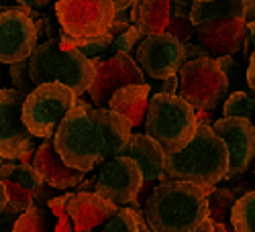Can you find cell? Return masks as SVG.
Listing matches in <instances>:
<instances>
[{"mask_svg":"<svg viewBox=\"0 0 255 232\" xmlns=\"http://www.w3.org/2000/svg\"><path fill=\"white\" fill-rule=\"evenodd\" d=\"M31 165L37 169V173L41 175L43 183H47L55 189H61V192L76 187L84 179V175H86V173H82V171H78V169H74V167L63 163V159L55 151L51 139H45L35 149Z\"/></svg>","mask_w":255,"mask_h":232,"instance_id":"ac0fdd59","label":"cell"},{"mask_svg":"<svg viewBox=\"0 0 255 232\" xmlns=\"http://www.w3.org/2000/svg\"><path fill=\"white\" fill-rule=\"evenodd\" d=\"M192 2H210V0H192Z\"/></svg>","mask_w":255,"mask_h":232,"instance_id":"7dc6e473","label":"cell"},{"mask_svg":"<svg viewBox=\"0 0 255 232\" xmlns=\"http://www.w3.org/2000/svg\"><path fill=\"white\" fill-rule=\"evenodd\" d=\"M23 102L25 94L14 88H0V159L31 163L37 137L29 133L23 122Z\"/></svg>","mask_w":255,"mask_h":232,"instance_id":"ba28073f","label":"cell"},{"mask_svg":"<svg viewBox=\"0 0 255 232\" xmlns=\"http://www.w3.org/2000/svg\"><path fill=\"white\" fill-rule=\"evenodd\" d=\"M178 96L194 110H215L229 96V83L215 57L184 61L178 70Z\"/></svg>","mask_w":255,"mask_h":232,"instance_id":"52a82bcc","label":"cell"},{"mask_svg":"<svg viewBox=\"0 0 255 232\" xmlns=\"http://www.w3.org/2000/svg\"><path fill=\"white\" fill-rule=\"evenodd\" d=\"M204 57H210L206 47H202L200 43H184V61H194Z\"/></svg>","mask_w":255,"mask_h":232,"instance_id":"836d02e7","label":"cell"},{"mask_svg":"<svg viewBox=\"0 0 255 232\" xmlns=\"http://www.w3.org/2000/svg\"><path fill=\"white\" fill-rule=\"evenodd\" d=\"M194 35L200 45L208 49L210 57L235 55L243 49L247 37V23L237 16H221L194 27Z\"/></svg>","mask_w":255,"mask_h":232,"instance_id":"9a60e30c","label":"cell"},{"mask_svg":"<svg viewBox=\"0 0 255 232\" xmlns=\"http://www.w3.org/2000/svg\"><path fill=\"white\" fill-rule=\"evenodd\" d=\"M245 81H247V88L255 94V49L251 51L249 59H247V72H245Z\"/></svg>","mask_w":255,"mask_h":232,"instance_id":"74e56055","label":"cell"},{"mask_svg":"<svg viewBox=\"0 0 255 232\" xmlns=\"http://www.w3.org/2000/svg\"><path fill=\"white\" fill-rule=\"evenodd\" d=\"M16 216H18V214H14L12 210L4 208V212L0 214V232H10V230H12L14 220H16Z\"/></svg>","mask_w":255,"mask_h":232,"instance_id":"f35d334b","label":"cell"},{"mask_svg":"<svg viewBox=\"0 0 255 232\" xmlns=\"http://www.w3.org/2000/svg\"><path fill=\"white\" fill-rule=\"evenodd\" d=\"M6 204H8V196H6V187H4V183L0 181V214L4 212V208H6Z\"/></svg>","mask_w":255,"mask_h":232,"instance_id":"60d3db41","label":"cell"},{"mask_svg":"<svg viewBox=\"0 0 255 232\" xmlns=\"http://www.w3.org/2000/svg\"><path fill=\"white\" fill-rule=\"evenodd\" d=\"M155 81H159L155 94H172V96L178 94V74L176 76H169L165 79H155Z\"/></svg>","mask_w":255,"mask_h":232,"instance_id":"e575fe53","label":"cell"},{"mask_svg":"<svg viewBox=\"0 0 255 232\" xmlns=\"http://www.w3.org/2000/svg\"><path fill=\"white\" fill-rule=\"evenodd\" d=\"M243 20L247 25L255 20V0H243Z\"/></svg>","mask_w":255,"mask_h":232,"instance_id":"ab89813d","label":"cell"},{"mask_svg":"<svg viewBox=\"0 0 255 232\" xmlns=\"http://www.w3.org/2000/svg\"><path fill=\"white\" fill-rule=\"evenodd\" d=\"M253 114H255V94H249L247 90L229 92L227 100L221 106V116H241L251 120Z\"/></svg>","mask_w":255,"mask_h":232,"instance_id":"4316f807","label":"cell"},{"mask_svg":"<svg viewBox=\"0 0 255 232\" xmlns=\"http://www.w3.org/2000/svg\"><path fill=\"white\" fill-rule=\"evenodd\" d=\"M37 45V25L23 6L0 12V63L10 66L29 59Z\"/></svg>","mask_w":255,"mask_h":232,"instance_id":"5bb4252c","label":"cell"},{"mask_svg":"<svg viewBox=\"0 0 255 232\" xmlns=\"http://www.w3.org/2000/svg\"><path fill=\"white\" fill-rule=\"evenodd\" d=\"M53 8L57 25L76 43L106 33L117 14L113 0H57Z\"/></svg>","mask_w":255,"mask_h":232,"instance_id":"9c48e42d","label":"cell"},{"mask_svg":"<svg viewBox=\"0 0 255 232\" xmlns=\"http://www.w3.org/2000/svg\"><path fill=\"white\" fill-rule=\"evenodd\" d=\"M133 133L131 122L111 108H96L76 100L53 135V147L63 163L90 173L111 157L119 155Z\"/></svg>","mask_w":255,"mask_h":232,"instance_id":"6da1fadb","label":"cell"},{"mask_svg":"<svg viewBox=\"0 0 255 232\" xmlns=\"http://www.w3.org/2000/svg\"><path fill=\"white\" fill-rule=\"evenodd\" d=\"M0 66H4V63H0Z\"/></svg>","mask_w":255,"mask_h":232,"instance_id":"681fc988","label":"cell"},{"mask_svg":"<svg viewBox=\"0 0 255 232\" xmlns=\"http://www.w3.org/2000/svg\"><path fill=\"white\" fill-rule=\"evenodd\" d=\"M137 66L151 79H165L176 76L184 63V43L169 33L147 35L139 41L133 55Z\"/></svg>","mask_w":255,"mask_h":232,"instance_id":"7c38bea8","label":"cell"},{"mask_svg":"<svg viewBox=\"0 0 255 232\" xmlns=\"http://www.w3.org/2000/svg\"><path fill=\"white\" fill-rule=\"evenodd\" d=\"M137 212V216H139V232H151L149 230V226L145 224V220H143V214H141V210H135Z\"/></svg>","mask_w":255,"mask_h":232,"instance_id":"f6af8a7d","label":"cell"},{"mask_svg":"<svg viewBox=\"0 0 255 232\" xmlns=\"http://www.w3.org/2000/svg\"><path fill=\"white\" fill-rule=\"evenodd\" d=\"M172 0H135L129 8L131 23L141 37L163 33L169 23Z\"/></svg>","mask_w":255,"mask_h":232,"instance_id":"44dd1931","label":"cell"},{"mask_svg":"<svg viewBox=\"0 0 255 232\" xmlns=\"http://www.w3.org/2000/svg\"><path fill=\"white\" fill-rule=\"evenodd\" d=\"M117 206L104 200L96 192H74L68 194L66 212L78 232H92L109 222L117 214Z\"/></svg>","mask_w":255,"mask_h":232,"instance_id":"e0dca14e","label":"cell"},{"mask_svg":"<svg viewBox=\"0 0 255 232\" xmlns=\"http://www.w3.org/2000/svg\"><path fill=\"white\" fill-rule=\"evenodd\" d=\"M133 2H135V0H113V4H115V10H117V12L131 8V4H133Z\"/></svg>","mask_w":255,"mask_h":232,"instance_id":"b9f144b4","label":"cell"},{"mask_svg":"<svg viewBox=\"0 0 255 232\" xmlns=\"http://www.w3.org/2000/svg\"><path fill=\"white\" fill-rule=\"evenodd\" d=\"M143 185V173L137 161L125 155H115L100 165L94 192L117 208H125L137 200Z\"/></svg>","mask_w":255,"mask_h":232,"instance_id":"30bf717a","label":"cell"},{"mask_svg":"<svg viewBox=\"0 0 255 232\" xmlns=\"http://www.w3.org/2000/svg\"><path fill=\"white\" fill-rule=\"evenodd\" d=\"M14 6H18L16 0H0V12H4L8 8H14Z\"/></svg>","mask_w":255,"mask_h":232,"instance_id":"ee69618b","label":"cell"},{"mask_svg":"<svg viewBox=\"0 0 255 232\" xmlns=\"http://www.w3.org/2000/svg\"><path fill=\"white\" fill-rule=\"evenodd\" d=\"M55 218L47 204H33L23 214H18L10 232H53Z\"/></svg>","mask_w":255,"mask_h":232,"instance_id":"603a6c76","label":"cell"},{"mask_svg":"<svg viewBox=\"0 0 255 232\" xmlns=\"http://www.w3.org/2000/svg\"><path fill=\"white\" fill-rule=\"evenodd\" d=\"M215 232H227V228L223 224H215Z\"/></svg>","mask_w":255,"mask_h":232,"instance_id":"bcb514c9","label":"cell"},{"mask_svg":"<svg viewBox=\"0 0 255 232\" xmlns=\"http://www.w3.org/2000/svg\"><path fill=\"white\" fill-rule=\"evenodd\" d=\"M221 16L243 18V0H210V2H190V20L200 25Z\"/></svg>","mask_w":255,"mask_h":232,"instance_id":"7402d4cb","label":"cell"},{"mask_svg":"<svg viewBox=\"0 0 255 232\" xmlns=\"http://www.w3.org/2000/svg\"><path fill=\"white\" fill-rule=\"evenodd\" d=\"M192 232H215V222H212L210 218H206L196 230H192Z\"/></svg>","mask_w":255,"mask_h":232,"instance_id":"7bdbcfd3","label":"cell"},{"mask_svg":"<svg viewBox=\"0 0 255 232\" xmlns=\"http://www.w3.org/2000/svg\"><path fill=\"white\" fill-rule=\"evenodd\" d=\"M235 194L231 189L225 187H215L212 192L206 196L208 202V218L215 224H223L227 228V232H235L231 224V208L235 204Z\"/></svg>","mask_w":255,"mask_h":232,"instance_id":"cb8c5ba5","label":"cell"},{"mask_svg":"<svg viewBox=\"0 0 255 232\" xmlns=\"http://www.w3.org/2000/svg\"><path fill=\"white\" fill-rule=\"evenodd\" d=\"M253 173H255V159H253Z\"/></svg>","mask_w":255,"mask_h":232,"instance_id":"c3c4849f","label":"cell"},{"mask_svg":"<svg viewBox=\"0 0 255 232\" xmlns=\"http://www.w3.org/2000/svg\"><path fill=\"white\" fill-rule=\"evenodd\" d=\"M141 214L151 232H192L208 218V202L202 187L165 179L145 198Z\"/></svg>","mask_w":255,"mask_h":232,"instance_id":"7a4b0ae2","label":"cell"},{"mask_svg":"<svg viewBox=\"0 0 255 232\" xmlns=\"http://www.w3.org/2000/svg\"><path fill=\"white\" fill-rule=\"evenodd\" d=\"M8 77H10V83L12 88L20 94H31L35 90V83L29 76V59H23V61H16V63H10L8 66Z\"/></svg>","mask_w":255,"mask_h":232,"instance_id":"f546056e","label":"cell"},{"mask_svg":"<svg viewBox=\"0 0 255 232\" xmlns=\"http://www.w3.org/2000/svg\"><path fill=\"white\" fill-rule=\"evenodd\" d=\"M231 224L235 232H255V192L235 200L231 208Z\"/></svg>","mask_w":255,"mask_h":232,"instance_id":"484cf974","label":"cell"},{"mask_svg":"<svg viewBox=\"0 0 255 232\" xmlns=\"http://www.w3.org/2000/svg\"><path fill=\"white\" fill-rule=\"evenodd\" d=\"M192 2V0H190ZM190 2L188 0H172V10H169V23L163 33L174 35L182 43L190 41L194 35V25L190 20Z\"/></svg>","mask_w":255,"mask_h":232,"instance_id":"d4e9b609","label":"cell"},{"mask_svg":"<svg viewBox=\"0 0 255 232\" xmlns=\"http://www.w3.org/2000/svg\"><path fill=\"white\" fill-rule=\"evenodd\" d=\"M217 63H219V68L223 70V74H225V77H227L229 92H231V90L235 92V88H237V90H245L247 81H245V77H243L241 66H239L235 59H233L231 55H223V57H217Z\"/></svg>","mask_w":255,"mask_h":232,"instance_id":"d6a6232c","label":"cell"},{"mask_svg":"<svg viewBox=\"0 0 255 232\" xmlns=\"http://www.w3.org/2000/svg\"><path fill=\"white\" fill-rule=\"evenodd\" d=\"M100 232H139V216L129 206L119 208L117 214L106 224H102Z\"/></svg>","mask_w":255,"mask_h":232,"instance_id":"f1b7e54d","label":"cell"},{"mask_svg":"<svg viewBox=\"0 0 255 232\" xmlns=\"http://www.w3.org/2000/svg\"><path fill=\"white\" fill-rule=\"evenodd\" d=\"M92 232H94V230H92Z\"/></svg>","mask_w":255,"mask_h":232,"instance_id":"f907efd6","label":"cell"},{"mask_svg":"<svg viewBox=\"0 0 255 232\" xmlns=\"http://www.w3.org/2000/svg\"><path fill=\"white\" fill-rule=\"evenodd\" d=\"M253 49H255V20L247 25V37H245V43H243V49H241L245 61L249 59V55H251Z\"/></svg>","mask_w":255,"mask_h":232,"instance_id":"8d00e7d4","label":"cell"},{"mask_svg":"<svg viewBox=\"0 0 255 232\" xmlns=\"http://www.w3.org/2000/svg\"><path fill=\"white\" fill-rule=\"evenodd\" d=\"M18 6H23V8H29V10H47L51 8L57 0H16Z\"/></svg>","mask_w":255,"mask_h":232,"instance_id":"d590c367","label":"cell"},{"mask_svg":"<svg viewBox=\"0 0 255 232\" xmlns=\"http://www.w3.org/2000/svg\"><path fill=\"white\" fill-rule=\"evenodd\" d=\"M66 200H68V194L55 196V198H49L47 200V208L51 210V214L55 218L53 232H78L76 226H74V222L70 220V216L66 212Z\"/></svg>","mask_w":255,"mask_h":232,"instance_id":"1f68e13d","label":"cell"},{"mask_svg":"<svg viewBox=\"0 0 255 232\" xmlns=\"http://www.w3.org/2000/svg\"><path fill=\"white\" fill-rule=\"evenodd\" d=\"M229 169L227 147L210 124L198 122L196 133L182 151L165 157L167 179H180L202 187L206 196L225 179Z\"/></svg>","mask_w":255,"mask_h":232,"instance_id":"3957f363","label":"cell"},{"mask_svg":"<svg viewBox=\"0 0 255 232\" xmlns=\"http://www.w3.org/2000/svg\"><path fill=\"white\" fill-rule=\"evenodd\" d=\"M210 126L227 147L229 169L225 179L243 175L255 159V124L241 116H221Z\"/></svg>","mask_w":255,"mask_h":232,"instance_id":"4fadbf2b","label":"cell"},{"mask_svg":"<svg viewBox=\"0 0 255 232\" xmlns=\"http://www.w3.org/2000/svg\"><path fill=\"white\" fill-rule=\"evenodd\" d=\"M143 124L147 135L159 143L165 155H172L192 141L198 118L196 110L178 94H151Z\"/></svg>","mask_w":255,"mask_h":232,"instance_id":"5b68a950","label":"cell"},{"mask_svg":"<svg viewBox=\"0 0 255 232\" xmlns=\"http://www.w3.org/2000/svg\"><path fill=\"white\" fill-rule=\"evenodd\" d=\"M111 45H113V35L106 31V33H100L92 39H86V41H80L76 43V49L88 57L90 61H96V59H104L109 57V51H111Z\"/></svg>","mask_w":255,"mask_h":232,"instance_id":"83f0119b","label":"cell"},{"mask_svg":"<svg viewBox=\"0 0 255 232\" xmlns=\"http://www.w3.org/2000/svg\"><path fill=\"white\" fill-rule=\"evenodd\" d=\"M153 90L149 83H129V86L119 88L111 100H109V108L123 114L127 120L131 122L133 129L143 124L145 114H147V104H149Z\"/></svg>","mask_w":255,"mask_h":232,"instance_id":"ffe728a7","label":"cell"},{"mask_svg":"<svg viewBox=\"0 0 255 232\" xmlns=\"http://www.w3.org/2000/svg\"><path fill=\"white\" fill-rule=\"evenodd\" d=\"M29 76L35 86L47 81L63 83L80 98L86 94L94 81V63L84 57L76 47L63 45L51 37L35 47L29 57Z\"/></svg>","mask_w":255,"mask_h":232,"instance_id":"277c9868","label":"cell"},{"mask_svg":"<svg viewBox=\"0 0 255 232\" xmlns=\"http://www.w3.org/2000/svg\"><path fill=\"white\" fill-rule=\"evenodd\" d=\"M143 37L139 35V31L135 29V25L131 23L125 31L113 35V45H111V51H109V57L111 55H117V53H125V55H133V49L137 47V43Z\"/></svg>","mask_w":255,"mask_h":232,"instance_id":"4dcf8cb0","label":"cell"},{"mask_svg":"<svg viewBox=\"0 0 255 232\" xmlns=\"http://www.w3.org/2000/svg\"><path fill=\"white\" fill-rule=\"evenodd\" d=\"M76 92L63 83H39L31 94L25 96L20 116H23V122L33 137L41 141L53 139L61 120L76 106Z\"/></svg>","mask_w":255,"mask_h":232,"instance_id":"8992f818","label":"cell"},{"mask_svg":"<svg viewBox=\"0 0 255 232\" xmlns=\"http://www.w3.org/2000/svg\"><path fill=\"white\" fill-rule=\"evenodd\" d=\"M0 181L6 187V208L14 214H23L35 204V192L43 185V179L31 163H10L0 159Z\"/></svg>","mask_w":255,"mask_h":232,"instance_id":"2e32d148","label":"cell"},{"mask_svg":"<svg viewBox=\"0 0 255 232\" xmlns=\"http://www.w3.org/2000/svg\"><path fill=\"white\" fill-rule=\"evenodd\" d=\"M119 155L131 157L133 161H137L139 169L143 173V183H153L155 179L161 177V173L165 171V151L159 147V143L155 139H151L149 135L143 133H131L127 145L121 149Z\"/></svg>","mask_w":255,"mask_h":232,"instance_id":"d6986e66","label":"cell"},{"mask_svg":"<svg viewBox=\"0 0 255 232\" xmlns=\"http://www.w3.org/2000/svg\"><path fill=\"white\" fill-rule=\"evenodd\" d=\"M94 63V81L88 90L92 106L96 108H109L111 96L129 83H145V74L137 66L133 55L117 53L104 59H96Z\"/></svg>","mask_w":255,"mask_h":232,"instance_id":"8fae6325","label":"cell"}]
</instances>
